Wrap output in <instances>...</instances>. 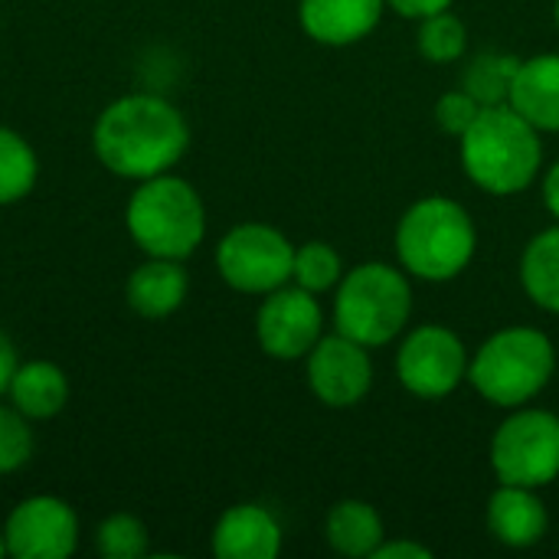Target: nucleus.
<instances>
[{
	"label": "nucleus",
	"mask_w": 559,
	"mask_h": 559,
	"mask_svg": "<svg viewBox=\"0 0 559 559\" xmlns=\"http://www.w3.org/2000/svg\"><path fill=\"white\" fill-rule=\"evenodd\" d=\"M386 10V0H301V29L324 46H350L370 36Z\"/></svg>",
	"instance_id": "obj_14"
},
{
	"label": "nucleus",
	"mask_w": 559,
	"mask_h": 559,
	"mask_svg": "<svg viewBox=\"0 0 559 559\" xmlns=\"http://www.w3.org/2000/svg\"><path fill=\"white\" fill-rule=\"evenodd\" d=\"M547 508L537 498V488L524 485H501L488 501V527L498 544L524 550L544 540L547 534Z\"/></svg>",
	"instance_id": "obj_16"
},
{
	"label": "nucleus",
	"mask_w": 559,
	"mask_h": 559,
	"mask_svg": "<svg viewBox=\"0 0 559 559\" xmlns=\"http://www.w3.org/2000/svg\"><path fill=\"white\" fill-rule=\"evenodd\" d=\"M373 559H432V550L423 544H409V540H393V544H380Z\"/></svg>",
	"instance_id": "obj_29"
},
{
	"label": "nucleus",
	"mask_w": 559,
	"mask_h": 559,
	"mask_svg": "<svg viewBox=\"0 0 559 559\" xmlns=\"http://www.w3.org/2000/svg\"><path fill=\"white\" fill-rule=\"evenodd\" d=\"M324 334V311L314 292L282 285L265 295L255 314L259 347L275 360H301Z\"/></svg>",
	"instance_id": "obj_11"
},
{
	"label": "nucleus",
	"mask_w": 559,
	"mask_h": 559,
	"mask_svg": "<svg viewBox=\"0 0 559 559\" xmlns=\"http://www.w3.org/2000/svg\"><path fill=\"white\" fill-rule=\"evenodd\" d=\"M308 383L311 393L331 409L357 406L373 386L370 347L337 331L321 334V341L308 350Z\"/></svg>",
	"instance_id": "obj_12"
},
{
	"label": "nucleus",
	"mask_w": 559,
	"mask_h": 559,
	"mask_svg": "<svg viewBox=\"0 0 559 559\" xmlns=\"http://www.w3.org/2000/svg\"><path fill=\"white\" fill-rule=\"evenodd\" d=\"M508 105L537 131H559V52L521 59Z\"/></svg>",
	"instance_id": "obj_17"
},
{
	"label": "nucleus",
	"mask_w": 559,
	"mask_h": 559,
	"mask_svg": "<svg viewBox=\"0 0 559 559\" xmlns=\"http://www.w3.org/2000/svg\"><path fill=\"white\" fill-rule=\"evenodd\" d=\"M557 26H559V0H557Z\"/></svg>",
	"instance_id": "obj_33"
},
{
	"label": "nucleus",
	"mask_w": 559,
	"mask_h": 559,
	"mask_svg": "<svg viewBox=\"0 0 559 559\" xmlns=\"http://www.w3.org/2000/svg\"><path fill=\"white\" fill-rule=\"evenodd\" d=\"M190 147V124L180 108L151 92L115 98L92 128V151L105 170L124 180H147L180 164Z\"/></svg>",
	"instance_id": "obj_1"
},
{
	"label": "nucleus",
	"mask_w": 559,
	"mask_h": 559,
	"mask_svg": "<svg viewBox=\"0 0 559 559\" xmlns=\"http://www.w3.org/2000/svg\"><path fill=\"white\" fill-rule=\"evenodd\" d=\"M557 370L554 341L537 328H504L468 360V383L495 406H527Z\"/></svg>",
	"instance_id": "obj_5"
},
{
	"label": "nucleus",
	"mask_w": 559,
	"mask_h": 559,
	"mask_svg": "<svg viewBox=\"0 0 559 559\" xmlns=\"http://www.w3.org/2000/svg\"><path fill=\"white\" fill-rule=\"evenodd\" d=\"M219 559H275L282 554V524L262 504H233L213 527Z\"/></svg>",
	"instance_id": "obj_13"
},
{
	"label": "nucleus",
	"mask_w": 559,
	"mask_h": 559,
	"mask_svg": "<svg viewBox=\"0 0 559 559\" xmlns=\"http://www.w3.org/2000/svg\"><path fill=\"white\" fill-rule=\"evenodd\" d=\"M33 459V429L29 419L10 403H0V475L20 472Z\"/></svg>",
	"instance_id": "obj_26"
},
{
	"label": "nucleus",
	"mask_w": 559,
	"mask_h": 559,
	"mask_svg": "<svg viewBox=\"0 0 559 559\" xmlns=\"http://www.w3.org/2000/svg\"><path fill=\"white\" fill-rule=\"evenodd\" d=\"M341 278H344V262H341V252L331 242L311 239V242L295 249L292 282L298 288L321 295V292H331Z\"/></svg>",
	"instance_id": "obj_22"
},
{
	"label": "nucleus",
	"mask_w": 559,
	"mask_h": 559,
	"mask_svg": "<svg viewBox=\"0 0 559 559\" xmlns=\"http://www.w3.org/2000/svg\"><path fill=\"white\" fill-rule=\"evenodd\" d=\"M491 468L501 485L544 488L559 478V416L518 406L491 439Z\"/></svg>",
	"instance_id": "obj_7"
},
{
	"label": "nucleus",
	"mask_w": 559,
	"mask_h": 559,
	"mask_svg": "<svg viewBox=\"0 0 559 559\" xmlns=\"http://www.w3.org/2000/svg\"><path fill=\"white\" fill-rule=\"evenodd\" d=\"M413 311L409 278L386 262H364L337 282L334 331L364 344L383 347L396 341Z\"/></svg>",
	"instance_id": "obj_6"
},
{
	"label": "nucleus",
	"mask_w": 559,
	"mask_h": 559,
	"mask_svg": "<svg viewBox=\"0 0 559 559\" xmlns=\"http://www.w3.org/2000/svg\"><path fill=\"white\" fill-rule=\"evenodd\" d=\"M521 285L537 308L559 314V223L527 242L521 255Z\"/></svg>",
	"instance_id": "obj_20"
},
{
	"label": "nucleus",
	"mask_w": 559,
	"mask_h": 559,
	"mask_svg": "<svg viewBox=\"0 0 559 559\" xmlns=\"http://www.w3.org/2000/svg\"><path fill=\"white\" fill-rule=\"evenodd\" d=\"M190 292V278L180 259H157L147 255V262H141L124 285V301L134 314L147 318V321H160L170 318Z\"/></svg>",
	"instance_id": "obj_15"
},
{
	"label": "nucleus",
	"mask_w": 559,
	"mask_h": 559,
	"mask_svg": "<svg viewBox=\"0 0 559 559\" xmlns=\"http://www.w3.org/2000/svg\"><path fill=\"white\" fill-rule=\"evenodd\" d=\"M478 249V229L468 210L449 197L413 203L396 226L400 265L426 282H449L468 269Z\"/></svg>",
	"instance_id": "obj_4"
},
{
	"label": "nucleus",
	"mask_w": 559,
	"mask_h": 559,
	"mask_svg": "<svg viewBox=\"0 0 559 559\" xmlns=\"http://www.w3.org/2000/svg\"><path fill=\"white\" fill-rule=\"evenodd\" d=\"M36 177L39 157L33 144L20 131L0 124V206L26 200L36 187Z\"/></svg>",
	"instance_id": "obj_21"
},
{
	"label": "nucleus",
	"mask_w": 559,
	"mask_h": 559,
	"mask_svg": "<svg viewBox=\"0 0 559 559\" xmlns=\"http://www.w3.org/2000/svg\"><path fill=\"white\" fill-rule=\"evenodd\" d=\"M481 102L472 95V92H445L439 102H436V121H439V128L445 131V134H452V138H462L472 124H475V118L481 115Z\"/></svg>",
	"instance_id": "obj_27"
},
{
	"label": "nucleus",
	"mask_w": 559,
	"mask_h": 559,
	"mask_svg": "<svg viewBox=\"0 0 559 559\" xmlns=\"http://www.w3.org/2000/svg\"><path fill=\"white\" fill-rule=\"evenodd\" d=\"M386 7H393L400 16H409V20H426L432 13H442L452 7V0H386Z\"/></svg>",
	"instance_id": "obj_28"
},
{
	"label": "nucleus",
	"mask_w": 559,
	"mask_h": 559,
	"mask_svg": "<svg viewBox=\"0 0 559 559\" xmlns=\"http://www.w3.org/2000/svg\"><path fill=\"white\" fill-rule=\"evenodd\" d=\"M124 226L144 255L183 262L206 236V206L190 180L167 170L138 180L124 206Z\"/></svg>",
	"instance_id": "obj_3"
},
{
	"label": "nucleus",
	"mask_w": 559,
	"mask_h": 559,
	"mask_svg": "<svg viewBox=\"0 0 559 559\" xmlns=\"http://www.w3.org/2000/svg\"><path fill=\"white\" fill-rule=\"evenodd\" d=\"M295 246L269 223H239L216 246L219 278L242 295H269L292 282Z\"/></svg>",
	"instance_id": "obj_8"
},
{
	"label": "nucleus",
	"mask_w": 559,
	"mask_h": 559,
	"mask_svg": "<svg viewBox=\"0 0 559 559\" xmlns=\"http://www.w3.org/2000/svg\"><path fill=\"white\" fill-rule=\"evenodd\" d=\"M400 383L423 400H442L468 380V354L455 331L445 324H423L406 334L396 350Z\"/></svg>",
	"instance_id": "obj_9"
},
{
	"label": "nucleus",
	"mask_w": 559,
	"mask_h": 559,
	"mask_svg": "<svg viewBox=\"0 0 559 559\" xmlns=\"http://www.w3.org/2000/svg\"><path fill=\"white\" fill-rule=\"evenodd\" d=\"M69 377L59 364L52 360H26L16 367L13 380H10V403L29 419H52L66 409L69 403Z\"/></svg>",
	"instance_id": "obj_18"
},
{
	"label": "nucleus",
	"mask_w": 559,
	"mask_h": 559,
	"mask_svg": "<svg viewBox=\"0 0 559 559\" xmlns=\"http://www.w3.org/2000/svg\"><path fill=\"white\" fill-rule=\"evenodd\" d=\"M521 59L485 52L465 72V92H472L481 105H504L511 98V85L518 75Z\"/></svg>",
	"instance_id": "obj_23"
},
{
	"label": "nucleus",
	"mask_w": 559,
	"mask_h": 559,
	"mask_svg": "<svg viewBox=\"0 0 559 559\" xmlns=\"http://www.w3.org/2000/svg\"><path fill=\"white\" fill-rule=\"evenodd\" d=\"M419 52L423 59L436 62V66H445V62H455L465 56V46H468V33H465V23L442 10V13H432L426 20H419Z\"/></svg>",
	"instance_id": "obj_24"
},
{
	"label": "nucleus",
	"mask_w": 559,
	"mask_h": 559,
	"mask_svg": "<svg viewBox=\"0 0 559 559\" xmlns=\"http://www.w3.org/2000/svg\"><path fill=\"white\" fill-rule=\"evenodd\" d=\"M324 537L341 557H373L383 544V521L367 501H337L324 518Z\"/></svg>",
	"instance_id": "obj_19"
},
{
	"label": "nucleus",
	"mask_w": 559,
	"mask_h": 559,
	"mask_svg": "<svg viewBox=\"0 0 559 559\" xmlns=\"http://www.w3.org/2000/svg\"><path fill=\"white\" fill-rule=\"evenodd\" d=\"M16 367H20V357H16V347H13V341L0 331V396L10 390V380H13V373H16Z\"/></svg>",
	"instance_id": "obj_30"
},
{
	"label": "nucleus",
	"mask_w": 559,
	"mask_h": 559,
	"mask_svg": "<svg viewBox=\"0 0 559 559\" xmlns=\"http://www.w3.org/2000/svg\"><path fill=\"white\" fill-rule=\"evenodd\" d=\"M0 557H7V544H3V527H0Z\"/></svg>",
	"instance_id": "obj_32"
},
{
	"label": "nucleus",
	"mask_w": 559,
	"mask_h": 559,
	"mask_svg": "<svg viewBox=\"0 0 559 559\" xmlns=\"http://www.w3.org/2000/svg\"><path fill=\"white\" fill-rule=\"evenodd\" d=\"M7 557L66 559L79 547L75 508L56 495H33L20 501L3 521Z\"/></svg>",
	"instance_id": "obj_10"
},
{
	"label": "nucleus",
	"mask_w": 559,
	"mask_h": 559,
	"mask_svg": "<svg viewBox=\"0 0 559 559\" xmlns=\"http://www.w3.org/2000/svg\"><path fill=\"white\" fill-rule=\"evenodd\" d=\"M544 200H547V210L554 213V219L559 223V160L544 177Z\"/></svg>",
	"instance_id": "obj_31"
},
{
	"label": "nucleus",
	"mask_w": 559,
	"mask_h": 559,
	"mask_svg": "<svg viewBox=\"0 0 559 559\" xmlns=\"http://www.w3.org/2000/svg\"><path fill=\"white\" fill-rule=\"evenodd\" d=\"M147 527L141 518L118 511L95 527V550L105 559H138L147 554Z\"/></svg>",
	"instance_id": "obj_25"
},
{
	"label": "nucleus",
	"mask_w": 559,
	"mask_h": 559,
	"mask_svg": "<svg viewBox=\"0 0 559 559\" xmlns=\"http://www.w3.org/2000/svg\"><path fill=\"white\" fill-rule=\"evenodd\" d=\"M462 167L481 190L495 197L521 193L534 183L544 164L540 131L508 102L485 105L475 124L459 138Z\"/></svg>",
	"instance_id": "obj_2"
}]
</instances>
